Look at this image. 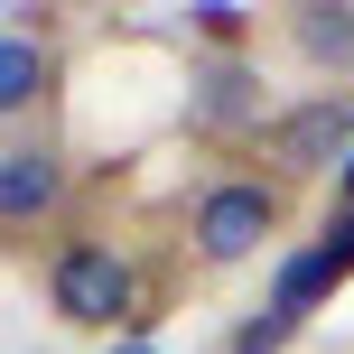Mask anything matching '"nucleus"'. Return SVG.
Returning <instances> with one entry per match:
<instances>
[{"mask_svg":"<svg viewBox=\"0 0 354 354\" xmlns=\"http://www.w3.org/2000/svg\"><path fill=\"white\" fill-rule=\"evenodd\" d=\"M280 224H289V187L233 168V177H214V187L187 205V252L205 270H233V261H261V252L280 243Z\"/></svg>","mask_w":354,"mask_h":354,"instance_id":"f257e3e1","label":"nucleus"},{"mask_svg":"<svg viewBox=\"0 0 354 354\" xmlns=\"http://www.w3.org/2000/svg\"><path fill=\"white\" fill-rule=\"evenodd\" d=\"M140 308V270L112 243H56L47 252V317L75 326V336H112Z\"/></svg>","mask_w":354,"mask_h":354,"instance_id":"f03ea898","label":"nucleus"},{"mask_svg":"<svg viewBox=\"0 0 354 354\" xmlns=\"http://www.w3.org/2000/svg\"><path fill=\"white\" fill-rule=\"evenodd\" d=\"M270 112L280 103H270V84H261L252 56H214V47L187 56V131L196 140H261Z\"/></svg>","mask_w":354,"mask_h":354,"instance_id":"7ed1b4c3","label":"nucleus"},{"mask_svg":"<svg viewBox=\"0 0 354 354\" xmlns=\"http://www.w3.org/2000/svg\"><path fill=\"white\" fill-rule=\"evenodd\" d=\"M261 159L270 177H317V168H345L354 159V103L345 93H308V103H280L270 112V131H261Z\"/></svg>","mask_w":354,"mask_h":354,"instance_id":"20e7f679","label":"nucleus"},{"mask_svg":"<svg viewBox=\"0 0 354 354\" xmlns=\"http://www.w3.org/2000/svg\"><path fill=\"white\" fill-rule=\"evenodd\" d=\"M66 205V149L56 140H10L0 149V243H28Z\"/></svg>","mask_w":354,"mask_h":354,"instance_id":"39448f33","label":"nucleus"},{"mask_svg":"<svg viewBox=\"0 0 354 354\" xmlns=\"http://www.w3.org/2000/svg\"><path fill=\"white\" fill-rule=\"evenodd\" d=\"M56 93V47L37 28H0V122H28Z\"/></svg>","mask_w":354,"mask_h":354,"instance_id":"423d86ee","label":"nucleus"},{"mask_svg":"<svg viewBox=\"0 0 354 354\" xmlns=\"http://www.w3.org/2000/svg\"><path fill=\"white\" fill-rule=\"evenodd\" d=\"M280 37L299 47V66L354 75V10H336V0H299V10H280Z\"/></svg>","mask_w":354,"mask_h":354,"instance_id":"0eeeda50","label":"nucleus"},{"mask_svg":"<svg viewBox=\"0 0 354 354\" xmlns=\"http://www.w3.org/2000/svg\"><path fill=\"white\" fill-rule=\"evenodd\" d=\"M187 28L205 37L214 56H243V37H252V10H243V0H196V10H187Z\"/></svg>","mask_w":354,"mask_h":354,"instance_id":"6e6552de","label":"nucleus"},{"mask_svg":"<svg viewBox=\"0 0 354 354\" xmlns=\"http://www.w3.org/2000/svg\"><path fill=\"white\" fill-rule=\"evenodd\" d=\"M289 336H299V317H280V308H261V317H243L224 336V354H289Z\"/></svg>","mask_w":354,"mask_h":354,"instance_id":"1a4fd4ad","label":"nucleus"},{"mask_svg":"<svg viewBox=\"0 0 354 354\" xmlns=\"http://www.w3.org/2000/svg\"><path fill=\"white\" fill-rule=\"evenodd\" d=\"M336 214H354V159L336 168Z\"/></svg>","mask_w":354,"mask_h":354,"instance_id":"9d476101","label":"nucleus"}]
</instances>
